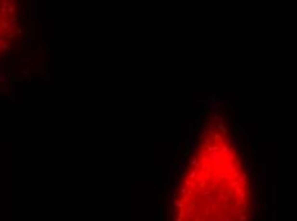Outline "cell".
<instances>
[{"mask_svg": "<svg viewBox=\"0 0 297 221\" xmlns=\"http://www.w3.org/2000/svg\"><path fill=\"white\" fill-rule=\"evenodd\" d=\"M12 3L0 1V55L10 46L15 28V12Z\"/></svg>", "mask_w": 297, "mask_h": 221, "instance_id": "cell-1", "label": "cell"}]
</instances>
